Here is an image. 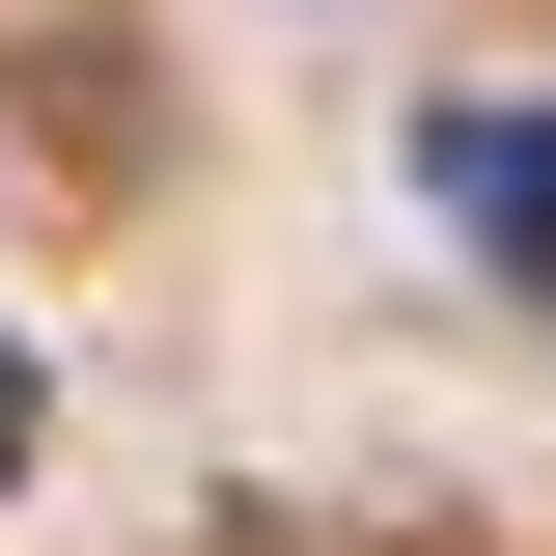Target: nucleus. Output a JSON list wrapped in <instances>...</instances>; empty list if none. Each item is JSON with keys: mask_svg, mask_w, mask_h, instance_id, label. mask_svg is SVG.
<instances>
[{"mask_svg": "<svg viewBox=\"0 0 556 556\" xmlns=\"http://www.w3.org/2000/svg\"><path fill=\"white\" fill-rule=\"evenodd\" d=\"M390 167H417V223H445L501 306H556V84H417Z\"/></svg>", "mask_w": 556, "mask_h": 556, "instance_id": "1", "label": "nucleus"}, {"mask_svg": "<svg viewBox=\"0 0 556 556\" xmlns=\"http://www.w3.org/2000/svg\"><path fill=\"white\" fill-rule=\"evenodd\" d=\"M28 445H56V390H28V362H0V473H28Z\"/></svg>", "mask_w": 556, "mask_h": 556, "instance_id": "2", "label": "nucleus"}, {"mask_svg": "<svg viewBox=\"0 0 556 556\" xmlns=\"http://www.w3.org/2000/svg\"><path fill=\"white\" fill-rule=\"evenodd\" d=\"M223 556H251V529H223Z\"/></svg>", "mask_w": 556, "mask_h": 556, "instance_id": "3", "label": "nucleus"}]
</instances>
